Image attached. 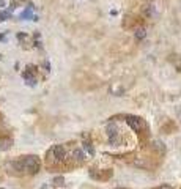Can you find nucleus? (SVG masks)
I'll return each instance as SVG.
<instances>
[{"label":"nucleus","instance_id":"nucleus-1","mask_svg":"<svg viewBox=\"0 0 181 189\" xmlns=\"http://www.w3.org/2000/svg\"><path fill=\"white\" fill-rule=\"evenodd\" d=\"M8 169L11 170L13 175H18V176L36 175L41 169V161H40L38 156L29 154V156H22V158H18L14 161H10Z\"/></svg>","mask_w":181,"mask_h":189},{"label":"nucleus","instance_id":"nucleus-2","mask_svg":"<svg viewBox=\"0 0 181 189\" xmlns=\"http://www.w3.org/2000/svg\"><path fill=\"white\" fill-rule=\"evenodd\" d=\"M125 122L128 123V126L136 132L139 145L143 148L150 143V125L146 123V120H143L139 115H125Z\"/></svg>","mask_w":181,"mask_h":189},{"label":"nucleus","instance_id":"nucleus-3","mask_svg":"<svg viewBox=\"0 0 181 189\" xmlns=\"http://www.w3.org/2000/svg\"><path fill=\"white\" fill-rule=\"evenodd\" d=\"M114 176V170L112 169H90V178L95 181H109Z\"/></svg>","mask_w":181,"mask_h":189},{"label":"nucleus","instance_id":"nucleus-4","mask_svg":"<svg viewBox=\"0 0 181 189\" xmlns=\"http://www.w3.org/2000/svg\"><path fill=\"white\" fill-rule=\"evenodd\" d=\"M178 131V126L175 125V122H172V120H165L162 125H161V132H164V134H173V132H176Z\"/></svg>","mask_w":181,"mask_h":189},{"label":"nucleus","instance_id":"nucleus-5","mask_svg":"<svg viewBox=\"0 0 181 189\" xmlns=\"http://www.w3.org/2000/svg\"><path fill=\"white\" fill-rule=\"evenodd\" d=\"M82 148H83V151H88L90 154H95L93 142H92V139H90V136H85V140L82 142Z\"/></svg>","mask_w":181,"mask_h":189},{"label":"nucleus","instance_id":"nucleus-6","mask_svg":"<svg viewBox=\"0 0 181 189\" xmlns=\"http://www.w3.org/2000/svg\"><path fill=\"white\" fill-rule=\"evenodd\" d=\"M11 143H13L11 137H2V139H0V147H2L3 150L10 148V147H11Z\"/></svg>","mask_w":181,"mask_h":189},{"label":"nucleus","instance_id":"nucleus-7","mask_svg":"<svg viewBox=\"0 0 181 189\" xmlns=\"http://www.w3.org/2000/svg\"><path fill=\"white\" fill-rule=\"evenodd\" d=\"M153 189H175V187L170 184H161V186H154Z\"/></svg>","mask_w":181,"mask_h":189},{"label":"nucleus","instance_id":"nucleus-8","mask_svg":"<svg viewBox=\"0 0 181 189\" xmlns=\"http://www.w3.org/2000/svg\"><path fill=\"white\" fill-rule=\"evenodd\" d=\"M54 184H55V186H61V184H63V178H61V176L55 178V180H54Z\"/></svg>","mask_w":181,"mask_h":189},{"label":"nucleus","instance_id":"nucleus-9","mask_svg":"<svg viewBox=\"0 0 181 189\" xmlns=\"http://www.w3.org/2000/svg\"><path fill=\"white\" fill-rule=\"evenodd\" d=\"M115 189H129V187H115Z\"/></svg>","mask_w":181,"mask_h":189},{"label":"nucleus","instance_id":"nucleus-10","mask_svg":"<svg viewBox=\"0 0 181 189\" xmlns=\"http://www.w3.org/2000/svg\"><path fill=\"white\" fill-rule=\"evenodd\" d=\"M0 3H2V0H0Z\"/></svg>","mask_w":181,"mask_h":189},{"label":"nucleus","instance_id":"nucleus-11","mask_svg":"<svg viewBox=\"0 0 181 189\" xmlns=\"http://www.w3.org/2000/svg\"><path fill=\"white\" fill-rule=\"evenodd\" d=\"M0 189H2V187H0Z\"/></svg>","mask_w":181,"mask_h":189}]
</instances>
